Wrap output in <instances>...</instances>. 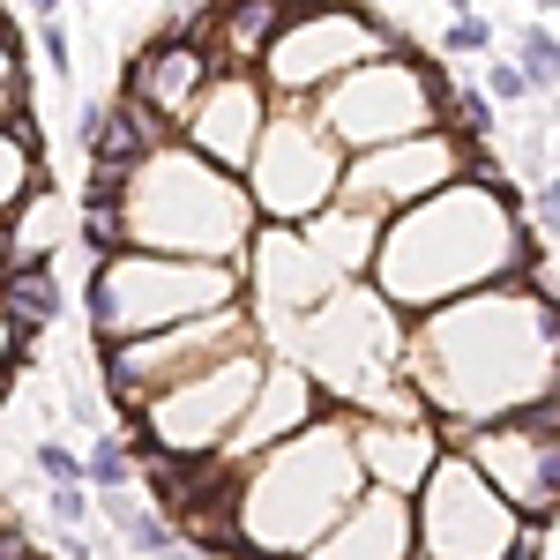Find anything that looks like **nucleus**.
Masks as SVG:
<instances>
[{"mask_svg": "<svg viewBox=\"0 0 560 560\" xmlns=\"http://www.w3.org/2000/svg\"><path fill=\"white\" fill-rule=\"evenodd\" d=\"M351 448H359V478L366 486L411 501L427 486V471L441 464V427H433L427 411H411V419H351Z\"/></svg>", "mask_w": 560, "mask_h": 560, "instance_id": "dca6fc26", "label": "nucleus"}, {"mask_svg": "<svg viewBox=\"0 0 560 560\" xmlns=\"http://www.w3.org/2000/svg\"><path fill=\"white\" fill-rule=\"evenodd\" d=\"M261 359L269 351H232V359H217L202 374L142 396L135 404L142 441L158 456H173V464H210V456H224V441H232V427H240V411H247V396L261 382Z\"/></svg>", "mask_w": 560, "mask_h": 560, "instance_id": "1a4fd4ad", "label": "nucleus"}, {"mask_svg": "<svg viewBox=\"0 0 560 560\" xmlns=\"http://www.w3.org/2000/svg\"><path fill=\"white\" fill-rule=\"evenodd\" d=\"M329 404H322V388L306 382L292 359H261V382L255 396H247V411H240V427H232V441H224V471L232 464H247V456H261V448H277V441H292L300 427H314Z\"/></svg>", "mask_w": 560, "mask_h": 560, "instance_id": "4468645a", "label": "nucleus"}, {"mask_svg": "<svg viewBox=\"0 0 560 560\" xmlns=\"http://www.w3.org/2000/svg\"><path fill=\"white\" fill-rule=\"evenodd\" d=\"M448 90L456 83H441L411 52H374V60H359L351 75H337L322 90L314 128L337 150H388V142H411V135L441 128L448 120Z\"/></svg>", "mask_w": 560, "mask_h": 560, "instance_id": "423d86ee", "label": "nucleus"}, {"mask_svg": "<svg viewBox=\"0 0 560 560\" xmlns=\"http://www.w3.org/2000/svg\"><path fill=\"white\" fill-rule=\"evenodd\" d=\"M224 306H240V269H224V261H173V255L120 247L90 277V322H97L105 345L158 337V329L202 322V314H224Z\"/></svg>", "mask_w": 560, "mask_h": 560, "instance_id": "39448f33", "label": "nucleus"}, {"mask_svg": "<svg viewBox=\"0 0 560 560\" xmlns=\"http://www.w3.org/2000/svg\"><path fill=\"white\" fill-rule=\"evenodd\" d=\"M530 269V232L509 179H448L427 202L396 210L374 240V300L396 314H433L493 284H516Z\"/></svg>", "mask_w": 560, "mask_h": 560, "instance_id": "f03ea898", "label": "nucleus"}, {"mask_svg": "<svg viewBox=\"0 0 560 560\" xmlns=\"http://www.w3.org/2000/svg\"><path fill=\"white\" fill-rule=\"evenodd\" d=\"M23 366V337H15V322L0 314V388H8V374Z\"/></svg>", "mask_w": 560, "mask_h": 560, "instance_id": "a878e982", "label": "nucleus"}, {"mask_svg": "<svg viewBox=\"0 0 560 560\" xmlns=\"http://www.w3.org/2000/svg\"><path fill=\"white\" fill-rule=\"evenodd\" d=\"M441 448H456L523 523L553 516V404L516 411V419H493V427H471V433H448Z\"/></svg>", "mask_w": 560, "mask_h": 560, "instance_id": "f8f14e48", "label": "nucleus"}, {"mask_svg": "<svg viewBox=\"0 0 560 560\" xmlns=\"http://www.w3.org/2000/svg\"><path fill=\"white\" fill-rule=\"evenodd\" d=\"M23 8H31L38 23H60V8H68V0H23Z\"/></svg>", "mask_w": 560, "mask_h": 560, "instance_id": "bb28decb", "label": "nucleus"}, {"mask_svg": "<svg viewBox=\"0 0 560 560\" xmlns=\"http://www.w3.org/2000/svg\"><path fill=\"white\" fill-rule=\"evenodd\" d=\"M448 52H471V60H486V52H493V23H486V15H456V23H448Z\"/></svg>", "mask_w": 560, "mask_h": 560, "instance_id": "5701e85b", "label": "nucleus"}, {"mask_svg": "<svg viewBox=\"0 0 560 560\" xmlns=\"http://www.w3.org/2000/svg\"><path fill=\"white\" fill-rule=\"evenodd\" d=\"M337 179H345V150L314 128V113H300V105L269 113L255 135V158L240 165L255 224H306V217H322L337 202Z\"/></svg>", "mask_w": 560, "mask_h": 560, "instance_id": "6e6552de", "label": "nucleus"}, {"mask_svg": "<svg viewBox=\"0 0 560 560\" xmlns=\"http://www.w3.org/2000/svg\"><path fill=\"white\" fill-rule=\"evenodd\" d=\"M374 52H396V23L366 15V8H345V0H292L284 31L255 60L261 68L255 83H261V97H292L300 105V97L329 90L337 75H351Z\"/></svg>", "mask_w": 560, "mask_h": 560, "instance_id": "0eeeda50", "label": "nucleus"}, {"mask_svg": "<svg viewBox=\"0 0 560 560\" xmlns=\"http://www.w3.org/2000/svg\"><path fill=\"white\" fill-rule=\"evenodd\" d=\"M501 179V165H493V150H471L464 135L433 128V135H411V142H388V150H359L345 165V179H337V202L359 217H396L411 210V202H427L433 187H448V179Z\"/></svg>", "mask_w": 560, "mask_h": 560, "instance_id": "9d476101", "label": "nucleus"}, {"mask_svg": "<svg viewBox=\"0 0 560 560\" xmlns=\"http://www.w3.org/2000/svg\"><path fill=\"white\" fill-rule=\"evenodd\" d=\"M38 471H45V486H83L75 448H60V441H38Z\"/></svg>", "mask_w": 560, "mask_h": 560, "instance_id": "b1692460", "label": "nucleus"}, {"mask_svg": "<svg viewBox=\"0 0 560 560\" xmlns=\"http://www.w3.org/2000/svg\"><path fill=\"white\" fill-rule=\"evenodd\" d=\"M0 269H8V232H0Z\"/></svg>", "mask_w": 560, "mask_h": 560, "instance_id": "c85d7f7f", "label": "nucleus"}, {"mask_svg": "<svg viewBox=\"0 0 560 560\" xmlns=\"http://www.w3.org/2000/svg\"><path fill=\"white\" fill-rule=\"evenodd\" d=\"M202 83H210V60H202V45L187 38V31H165V38L135 45L120 97H135V105L158 120V128L173 135L179 120H187V105L202 97Z\"/></svg>", "mask_w": 560, "mask_h": 560, "instance_id": "2eb2a0df", "label": "nucleus"}, {"mask_svg": "<svg viewBox=\"0 0 560 560\" xmlns=\"http://www.w3.org/2000/svg\"><path fill=\"white\" fill-rule=\"evenodd\" d=\"M261 120H269V97H261L255 75H210L202 83V97L187 105V120H179V150H195L202 165H217V173L240 179V165L255 158V135Z\"/></svg>", "mask_w": 560, "mask_h": 560, "instance_id": "ddd939ff", "label": "nucleus"}, {"mask_svg": "<svg viewBox=\"0 0 560 560\" xmlns=\"http://www.w3.org/2000/svg\"><path fill=\"white\" fill-rule=\"evenodd\" d=\"M359 493H366V478H359L351 419L322 411L292 441H277V448H261V456L224 471L232 546H247L255 560H306Z\"/></svg>", "mask_w": 560, "mask_h": 560, "instance_id": "7ed1b4c3", "label": "nucleus"}, {"mask_svg": "<svg viewBox=\"0 0 560 560\" xmlns=\"http://www.w3.org/2000/svg\"><path fill=\"white\" fill-rule=\"evenodd\" d=\"M306 560H411V501L366 486Z\"/></svg>", "mask_w": 560, "mask_h": 560, "instance_id": "a211bd4d", "label": "nucleus"}, {"mask_svg": "<svg viewBox=\"0 0 560 560\" xmlns=\"http://www.w3.org/2000/svg\"><path fill=\"white\" fill-rule=\"evenodd\" d=\"M23 105H31V90H23V52H15V31H8V15H0V128L23 120Z\"/></svg>", "mask_w": 560, "mask_h": 560, "instance_id": "4be33fe9", "label": "nucleus"}, {"mask_svg": "<svg viewBox=\"0 0 560 560\" xmlns=\"http://www.w3.org/2000/svg\"><path fill=\"white\" fill-rule=\"evenodd\" d=\"M292 0H210L195 23H179L187 38L202 45L210 75H255V60L269 52V38L284 31Z\"/></svg>", "mask_w": 560, "mask_h": 560, "instance_id": "f3484780", "label": "nucleus"}, {"mask_svg": "<svg viewBox=\"0 0 560 560\" xmlns=\"http://www.w3.org/2000/svg\"><path fill=\"white\" fill-rule=\"evenodd\" d=\"M486 83H493V97H501V105H523V97H530V83H523L516 68H486Z\"/></svg>", "mask_w": 560, "mask_h": 560, "instance_id": "393cba45", "label": "nucleus"}, {"mask_svg": "<svg viewBox=\"0 0 560 560\" xmlns=\"http://www.w3.org/2000/svg\"><path fill=\"white\" fill-rule=\"evenodd\" d=\"M0 232H8V269L52 261V255H60V232H68V202H60L52 187H31L15 210L0 217Z\"/></svg>", "mask_w": 560, "mask_h": 560, "instance_id": "aec40b11", "label": "nucleus"}, {"mask_svg": "<svg viewBox=\"0 0 560 560\" xmlns=\"http://www.w3.org/2000/svg\"><path fill=\"white\" fill-rule=\"evenodd\" d=\"M31 187H38V120L23 113V120L0 128V217L15 210Z\"/></svg>", "mask_w": 560, "mask_h": 560, "instance_id": "412c9836", "label": "nucleus"}, {"mask_svg": "<svg viewBox=\"0 0 560 560\" xmlns=\"http://www.w3.org/2000/svg\"><path fill=\"white\" fill-rule=\"evenodd\" d=\"M232 351H261V345H255V322H247V306H224V314L179 322V329H158V337L105 345V382H113V396L135 411L142 396H158V388L187 382V374H202V366L232 359Z\"/></svg>", "mask_w": 560, "mask_h": 560, "instance_id": "9b49d317", "label": "nucleus"}, {"mask_svg": "<svg viewBox=\"0 0 560 560\" xmlns=\"http://www.w3.org/2000/svg\"><path fill=\"white\" fill-rule=\"evenodd\" d=\"M300 240H306L322 261H329V277H337V284H359V277L374 269L382 217H359V210H345V202H329L322 217H306V224H300Z\"/></svg>", "mask_w": 560, "mask_h": 560, "instance_id": "6ab92c4d", "label": "nucleus"}, {"mask_svg": "<svg viewBox=\"0 0 560 560\" xmlns=\"http://www.w3.org/2000/svg\"><path fill=\"white\" fill-rule=\"evenodd\" d=\"M90 240L97 247H135V255L224 261V269H240L247 240H255V210H247V187L232 173L202 165L179 142H158L90 210Z\"/></svg>", "mask_w": 560, "mask_h": 560, "instance_id": "20e7f679", "label": "nucleus"}, {"mask_svg": "<svg viewBox=\"0 0 560 560\" xmlns=\"http://www.w3.org/2000/svg\"><path fill=\"white\" fill-rule=\"evenodd\" d=\"M448 8H456V15H471V0H448Z\"/></svg>", "mask_w": 560, "mask_h": 560, "instance_id": "cd10ccee", "label": "nucleus"}, {"mask_svg": "<svg viewBox=\"0 0 560 560\" xmlns=\"http://www.w3.org/2000/svg\"><path fill=\"white\" fill-rule=\"evenodd\" d=\"M158 560H187V553H158Z\"/></svg>", "mask_w": 560, "mask_h": 560, "instance_id": "c756f323", "label": "nucleus"}, {"mask_svg": "<svg viewBox=\"0 0 560 560\" xmlns=\"http://www.w3.org/2000/svg\"><path fill=\"white\" fill-rule=\"evenodd\" d=\"M404 388L441 427V441L553 404V292L516 277L433 314H411Z\"/></svg>", "mask_w": 560, "mask_h": 560, "instance_id": "f257e3e1", "label": "nucleus"}]
</instances>
